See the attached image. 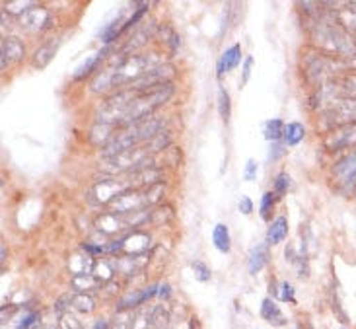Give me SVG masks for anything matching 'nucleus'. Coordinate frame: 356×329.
Returning <instances> with one entry per match:
<instances>
[{"label":"nucleus","mask_w":356,"mask_h":329,"mask_svg":"<svg viewBox=\"0 0 356 329\" xmlns=\"http://www.w3.org/2000/svg\"><path fill=\"white\" fill-rule=\"evenodd\" d=\"M172 145V136H170V131H164V133H160L158 136H154L150 143H146V150L150 152V154H162L165 152L168 148Z\"/></svg>","instance_id":"nucleus-28"},{"label":"nucleus","mask_w":356,"mask_h":329,"mask_svg":"<svg viewBox=\"0 0 356 329\" xmlns=\"http://www.w3.org/2000/svg\"><path fill=\"white\" fill-rule=\"evenodd\" d=\"M39 321H41V316H39L38 312H29V314H26V316L18 321L16 329H39L41 328Z\"/></svg>","instance_id":"nucleus-39"},{"label":"nucleus","mask_w":356,"mask_h":329,"mask_svg":"<svg viewBox=\"0 0 356 329\" xmlns=\"http://www.w3.org/2000/svg\"><path fill=\"white\" fill-rule=\"evenodd\" d=\"M289 234V220L286 216H279L269 224V230H267V246H277Z\"/></svg>","instance_id":"nucleus-19"},{"label":"nucleus","mask_w":356,"mask_h":329,"mask_svg":"<svg viewBox=\"0 0 356 329\" xmlns=\"http://www.w3.org/2000/svg\"><path fill=\"white\" fill-rule=\"evenodd\" d=\"M341 329H345V328H341Z\"/></svg>","instance_id":"nucleus-54"},{"label":"nucleus","mask_w":356,"mask_h":329,"mask_svg":"<svg viewBox=\"0 0 356 329\" xmlns=\"http://www.w3.org/2000/svg\"><path fill=\"white\" fill-rule=\"evenodd\" d=\"M131 189H133V185H131L129 175H117V177L107 175V179H102L92 185V189L88 191V201L96 207H104V204L109 207L117 197H121Z\"/></svg>","instance_id":"nucleus-5"},{"label":"nucleus","mask_w":356,"mask_h":329,"mask_svg":"<svg viewBox=\"0 0 356 329\" xmlns=\"http://www.w3.org/2000/svg\"><path fill=\"white\" fill-rule=\"evenodd\" d=\"M115 269L119 275H123L127 279L135 277L136 273H140L146 267L148 263V255H121V257H115Z\"/></svg>","instance_id":"nucleus-13"},{"label":"nucleus","mask_w":356,"mask_h":329,"mask_svg":"<svg viewBox=\"0 0 356 329\" xmlns=\"http://www.w3.org/2000/svg\"><path fill=\"white\" fill-rule=\"evenodd\" d=\"M306 136V129L302 123H289V125L284 127V136H282V141H284V145L286 146H296L298 143H302V138Z\"/></svg>","instance_id":"nucleus-27"},{"label":"nucleus","mask_w":356,"mask_h":329,"mask_svg":"<svg viewBox=\"0 0 356 329\" xmlns=\"http://www.w3.org/2000/svg\"><path fill=\"white\" fill-rule=\"evenodd\" d=\"M337 82L339 96L356 99V72L355 74H345L335 80Z\"/></svg>","instance_id":"nucleus-29"},{"label":"nucleus","mask_w":356,"mask_h":329,"mask_svg":"<svg viewBox=\"0 0 356 329\" xmlns=\"http://www.w3.org/2000/svg\"><path fill=\"white\" fill-rule=\"evenodd\" d=\"M39 329H55V328H49V326H43V328H39Z\"/></svg>","instance_id":"nucleus-53"},{"label":"nucleus","mask_w":356,"mask_h":329,"mask_svg":"<svg viewBox=\"0 0 356 329\" xmlns=\"http://www.w3.org/2000/svg\"><path fill=\"white\" fill-rule=\"evenodd\" d=\"M158 296H160V298H164V300H168V298L172 296V289H170V284L162 282V284H160V291H158Z\"/></svg>","instance_id":"nucleus-48"},{"label":"nucleus","mask_w":356,"mask_h":329,"mask_svg":"<svg viewBox=\"0 0 356 329\" xmlns=\"http://www.w3.org/2000/svg\"><path fill=\"white\" fill-rule=\"evenodd\" d=\"M335 18L345 28V31H348L350 35L356 38V10L348 8L347 2H345L343 10H335Z\"/></svg>","instance_id":"nucleus-25"},{"label":"nucleus","mask_w":356,"mask_h":329,"mask_svg":"<svg viewBox=\"0 0 356 329\" xmlns=\"http://www.w3.org/2000/svg\"><path fill=\"white\" fill-rule=\"evenodd\" d=\"M212 242H214V248L222 253L230 252L232 246V238H230V230L226 224H216L214 230H212Z\"/></svg>","instance_id":"nucleus-23"},{"label":"nucleus","mask_w":356,"mask_h":329,"mask_svg":"<svg viewBox=\"0 0 356 329\" xmlns=\"http://www.w3.org/2000/svg\"><path fill=\"white\" fill-rule=\"evenodd\" d=\"M289 189H290V175L286 174V172H282V174H279L277 177H275V191H273V193L277 195V199H280V197H284V195H286Z\"/></svg>","instance_id":"nucleus-38"},{"label":"nucleus","mask_w":356,"mask_h":329,"mask_svg":"<svg viewBox=\"0 0 356 329\" xmlns=\"http://www.w3.org/2000/svg\"><path fill=\"white\" fill-rule=\"evenodd\" d=\"M19 26L29 33H41V31H45L53 26V14H51V10L38 4L19 18Z\"/></svg>","instance_id":"nucleus-9"},{"label":"nucleus","mask_w":356,"mask_h":329,"mask_svg":"<svg viewBox=\"0 0 356 329\" xmlns=\"http://www.w3.org/2000/svg\"><path fill=\"white\" fill-rule=\"evenodd\" d=\"M273 150H275V152H273V156H270L269 160H275V158H279V156L282 154V148H280V145L273 146Z\"/></svg>","instance_id":"nucleus-50"},{"label":"nucleus","mask_w":356,"mask_h":329,"mask_svg":"<svg viewBox=\"0 0 356 329\" xmlns=\"http://www.w3.org/2000/svg\"><path fill=\"white\" fill-rule=\"evenodd\" d=\"M133 326V314L131 312H117L113 321L109 323V329H131Z\"/></svg>","instance_id":"nucleus-37"},{"label":"nucleus","mask_w":356,"mask_h":329,"mask_svg":"<svg viewBox=\"0 0 356 329\" xmlns=\"http://www.w3.org/2000/svg\"><path fill=\"white\" fill-rule=\"evenodd\" d=\"M156 31H158L156 19H148V22L143 19V22H140V24L131 31V35L127 38L125 43L117 49V51H119V53H123L125 57H133V55H136L140 49L146 47V43L154 38Z\"/></svg>","instance_id":"nucleus-8"},{"label":"nucleus","mask_w":356,"mask_h":329,"mask_svg":"<svg viewBox=\"0 0 356 329\" xmlns=\"http://www.w3.org/2000/svg\"><path fill=\"white\" fill-rule=\"evenodd\" d=\"M323 146L331 152L356 146V123L355 125L341 127V129H335V131H329L325 138H323Z\"/></svg>","instance_id":"nucleus-10"},{"label":"nucleus","mask_w":356,"mask_h":329,"mask_svg":"<svg viewBox=\"0 0 356 329\" xmlns=\"http://www.w3.org/2000/svg\"><path fill=\"white\" fill-rule=\"evenodd\" d=\"M170 220H174V207H170V204H158V207L152 209L150 224L160 226V224H168Z\"/></svg>","instance_id":"nucleus-30"},{"label":"nucleus","mask_w":356,"mask_h":329,"mask_svg":"<svg viewBox=\"0 0 356 329\" xmlns=\"http://www.w3.org/2000/svg\"><path fill=\"white\" fill-rule=\"evenodd\" d=\"M160 29H164L162 39H164V43L170 49V55L174 57L175 53H177V49H179V35H177V31L172 26H160Z\"/></svg>","instance_id":"nucleus-35"},{"label":"nucleus","mask_w":356,"mask_h":329,"mask_svg":"<svg viewBox=\"0 0 356 329\" xmlns=\"http://www.w3.org/2000/svg\"><path fill=\"white\" fill-rule=\"evenodd\" d=\"M321 121L327 125L329 131L356 123V99L350 97H337L321 109Z\"/></svg>","instance_id":"nucleus-6"},{"label":"nucleus","mask_w":356,"mask_h":329,"mask_svg":"<svg viewBox=\"0 0 356 329\" xmlns=\"http://www.w3.org/2000/svg\"><path fill=\"white\" fill-rule=\"evenodd\" d=\"M251 67H253V57L245 58V63H243V72H241V86L250 80L251 77Z\"/></svg>","instance_id":"nucleus-47"},{"label":"nucleus","mask_w":356,"mask_h":329,"mask_svg":"<svg viewBox=\"0 0 356 329\" xmlns=\"http://www.w3.org/2000/svg\"><path fill=\"white\" fill-rule=\"evenodd\" d=\"M115 273L117 269H115V262H113V259H97L96 265H94V271H92V275H94L102 284H107V282L113 281V275H115Z\"/></svg>","instance_id":"nucleus-22"},{"label":"nucleus","mask_w":356,"mask_h":329,"mask_svg":"<svg viewBox=\"0 0 356 329\" xmlns=\"http://www.w3.org/2000/svg\"><path fill=\"white\" fill-rule=\"evenodd\" d=\"M131 329H152V308H136Z\"/></svg>","instance_id":"nucleus-31"},{"label":"nucleus","mask_w":356,"mask_h":329,"mask_svg":"<svg viewBox=\"0 0 356 329\" xmlns=\"http://www.w3.org/2000/svg\"><path fill=\"white\" fill-rule=\"evenodd\" d=\"M275 201H277V195L273 193V191H267V193L261 197V218L263 220H269L270 213H273V209H275Z\"/></svg>","instance_id":"nucleus-36"},{"label":"nucleus","mask_w":356,"mask_h":329,"mask_svg":"<svg viewBox=\"0 0 356 329\" xmlns=\"http://www.w3.org/2000/svg\"><path fill=\"white\" fill-rule=\"evenodd\" d=\"M94 329H109V321H107L106 318H99V320H96V323H94Z\"/></svg>","instance_id":"nucleus-49"},{"label":"nucleus","mask_w":356,"mask_h":329,"mask_svg":"<svg viewBox=\"0 0 356 329\" xmlns=\"http://www.w3.org/2000/svg\"><path fill=\"white\" fill-rule=\"evenodd\" d=\"M284 121L282 119H270L265 123V138L270 143H277L284 136Z\"/></svg>","instance_id":"nucleus-33"},{"label":"nucleus","mask_w":356,"mask_h":329,"mask_svg":"<svg viewBox=\"0 0 356 329\" xmlns=\"http://www.w3.org/2000/svg\"><path fill=\"white\" fill-rule=\"evenodd\" d=\"M26 58V45L22 43V39L16 35H8L2 39L0 45V70L4 72L8 63H19Z\"/></svg>","instance_id":"nucleus-11"},{"label":"nucleus","mask_w":356,"mask_h":329,"mask_svg":"<svg viewBox=\"0 0 356 329\" xmlns=\"http://www.w3.org/2000/svg\"><path fill=\"white\" fill-rule=\"evenodd\" d=\"M33 6H38V2H29V0H8V2H4L2 4V8H4V12H8V14H14V16H24L28 10H31Z\"/></svg>","instance_id":"nucleus-34"},{"label":"nucleus","mask_w":356,"mask_h":329,"mask_svg":"<svg viewBox=\"0 0 356 329\" xmlns=\"http://www.w3.org/2000/svg\"><path fill=\"white\" fill-rule=\"evenodd\" d=\"M333 175H335L339 184L345 185V187L356 185V150H353L341 162H337L335 170H333Z\"/></svg>","instance_id":"nucleus-14"},{"label":"nucleus","mask_w":356,"mask_h":329,"mask_svg":"<svg viewBox=\"0 0 356 329\" xmlns=\"http://www.w3.org/2000/svg\"><path fill=\"white\" fill-rule=\"evenodd\" d=\"M164 61L158 53H136L129 57L119 68H115L113 74V94L119 90H127L133 82H136L140 77H145L148 70H152Z\"/></svg>","instance_id":"nucleus-4"},{"label":"nucleus","mask_w":356,"mask_h":329,"mask_svg":"<svg viewBox=\"0 0 356 329\" xmlns=\"http://www.w3.org/2000/svg\"><path fill=\"white\" fill-rule=\"evenodd\" d=\"M70 306H72V294H63L55 302V312H57L58 316H63V314L70 312Z\"/></svg>","instance_id":"nucleus-44"},{"label":"nucleus","mask_w":356,"mask_h":329,"mask_svg":"<svg viewBox=\"0 0 356 329\" xmlns=\"http://www.w3.org/2000/svg\"><path fill=\"white\" fill-rule=\"evenodd\" d=\"M309 38L314 41V45L321 51L333 57L345 58L348 65L356 68V41L353 35L345 31L335 18V14L329 12H319L314 18V24L309 26Z\"/></svg>","instance_id":"nucleus-1"},{"label":"nucleus","mask_w":356,"mask_h":329,"mask_svg":"<svg viewBox=\"0 0 356 329\" xmlns=\"http://www.w3.org/2000/svg\"><path fill=\"white\" fill-rule=\"evenodd\" d=\"M111 51H113V47H111V45H106V47L102 49L99 53H96L94 57L86 58V63L80 68H76V72H74V77L72 78H74V80H82L84 77H90V74L97 72V68L102 67V63H106L107 58H109L107 55H113Z\"/></svg>","instance_id":"nucleus-17"},{"label":"nucleus","mask_w":356,"mask_h":329,"mask_svg":"<svg viewBox=\"0 0 356 329\" xmlns=\"http://www.w3.org/2000/svg\"><path fill=\"white\" fill-rule=\"evenodd\" d=\"M58 318H60V321H58V329H84L82 321L78 320V318H74L70 312L58 316Z\"/></svg>","instance_id":"nucleus-41"},{"label":"nucleus","mask_w":356,"mask_h":329,"mask_svg":"<svg viewBox=\"0 0 356 329\" xmlns=\"http://www.w3.org/2000/svg\"><path fill=\"white\" fill-rule=\"evenodd\" d=\"M0 257H2V259H0V262H2V263L6 262V248H4V243H2V246H0Z\"/></svg>","instance_id":"nucleus-51"},{"label":"nucleus","mask_w":356,"mask_h":329,"mask_svg":"<svg viewBox=\"0 0 356 329\" xmlns=\"http://www.w3.org/2000/svg\"><path fill=\"white\" fill-rule=\"evenodd\" d=\"M96 226H97V230H99L102 234H106V236H117V234L129 230L125 218H123L121 214H115V213L99 214L96 220Z\"/></svg>","instance_id":"nucleus-15"},{"label":"nucleus","mask_w":356,"mask_h":329,"mask_svg":"<svg viewBox=\"0 0 356 329\" xmlns=\"http://www.w3.org/2000/svg\"><path fill=\"white\" fill-rule=\"evenodd\" d=\"M241 61V47L240 45H232L230 49H226L224 53H222L220 61H218V67H216V72H218V77H224V74H228L230 70L240 65Z\"/></svg>","instance_id":"nucleus-18"},{"label":"nucleus","mask_w":356,"mask_h":329,"mask_svg":"<svg viewBox=\"0 0 356 329\" xmlns=\"http://www.w3.org/2000/svg\"><path fill=\"white\" fill-rule=\"evenodd\" d=\"M170 323V308L164 302L152 306V329H165Z\"/></svg>","instance_id":"nucleus-32"},{"label":"nucleus","mask_w":356,"mask_h":329,"mask_svg":"<svg viewBox=\"0 0 356 329\" xmlns=\"http://www.w3.org/2000/svg\"><path fill=\"white\" fill-rule=\"evenodd\" d=\"M191 267H193V273H195V277H197V281H201V282L211 281V269H209L204 263L193 262Z\"/></svg>","instance_id":"nucleus-43"},{"label":"nucleus","mask_w":356,"mask_h":329,"mask_svg":"<svg viewBox=\"0 0 356 329\" xmlns=\"http://www.w3.org/2000/svg\"><path fill=\"white\" fill-rule=\"evenodd\" d=\"M255 177H257V164H255V160H248L245 172H243V179L245 182H253Z\"/></svg>","instance_id":"nucleus-45"},{"label":"nucleus","mask_w":356,"mask_h":329,"mask_svg":"<svg viewBox=\"0 0 356 329\" xmlns=\"http://www.w3.org/2000/svg\"><path fill=\"white\" fill-rule=\"evenodd\" d=\"M353 67L345 58L333 57L321 51H312L304 57V77L312 86H323L325 82L337 80V78L348 74Z\"/></svg>","instance_id":"nucleus-2"},{"label":"nucleus","mask_w":356,"mask_h":329,"mask_svg":"<svg viewBox=\"0 0 356 329\" xmlns=\"http://www.w3.org/2000/svg\"><path fill=\"white\" fill-rule=\"evenodd\" d=\"M261 316L269 321V323H273V326H284V323H286V320H284V316H282L280 308L275 304V302L270 300V298H265V300H263V306H261Z\"/></svg>","instance_id":"nucleus-24"},{"label":"nucleus","mask_w":356,"mask_h":329,"mask_svg":"<svg viewBox=\"0 0 356 329\" xmlns=\"http://www.w3.org/2000/svg\"><path fill=\"white\" fill-rule=\"evenodd\" d=\"M70 310L78 312V314H92L96 310V300L90 294H82V292H72V306Z\"/></svg>","instance_id":"nucleus-26"},{"label":"nucleus","mask_w":356,"mask_h":329,"mask_svg":"<svg viewBox=\"0 0 356 329\" xmlns=\"http://www.w3.org/2000/svg\"><path fill=\"white\" fill-rule=\"evenodd\" d=\"M104 284L97 281L94 275H72L70 279V289L74 292H82V294H90V291L102 289Z\"/></svg>","instance_id":"nucleus-20"},{"label":"nucleus","mask_w":356,"mask_h":329,"mask_svg":"<svg viewBox=\"0 0 356 329\" xmlns=\"http://www.w3.org/2000/svg\"><path fill=\"white\" fill-rule=\"evenodd\" d=\"M175 72H177V70H175V67L172 63H162V65H158V67L152 68V70H148L145 77L138 78V80L133 82L127 90L136 92V94H145L148 90H154V88L170 84Z\"/></svg>","instance_id":"nucleus-7"},{"label":"nucleus","mask_w":356,"mask_h":329,"mask_svg":"<svg viewBox=\"0 0 356 329\" xmlns=\"http://www.w3.org/2000/svg\"><path fill=\"white\" fill-rule=\"evenodd\" d=\"M218 109H220L222 119L228 121L230 119V96L224 88H220V92H218Z\"/></svg>","instance_id":"nucleus-40"},{"label":"nucleus","mask_w":356,"mask_h":329,"mask_svg":"<svg viewBox=\"0 0 356 329\" xmlns=\"http://www.w3.org/2000/svg\"><path fill=\"white\" fill-rule=\"evenodd\" d=\"M175 86L174 82L170 84H164V86L154 88V90H148L145 94H136V97L131 102V106L127 107V113L121 121L119 129H125V127H131L143 121V119H148V117L154 115L156 109L164 106L165 102L170 97L174 96Z\"/></svg>","instance_id":"nucleus-3"},{"label":"nucleus","mask_w":356,"mask_h":329,"mask_svg":"<svg viewBox=\"0 0 356 329\" xmlns=\"http://www.w3.org/2000/svg\"><path fill=\"white\" fill-rule=\"evenodd\" d=\"M238 209H240V213L243 214H251L253 213V203H251L250 197H240V203H238Z\"/></svg>","instance_id":"nucleus-46"},{"label":"nucleus","mask_w":356,"mask_h":329,"mask_svg":"<svg viewBox=\"0 0 356 329\" xmlns=\"http://www.w3.org/2000/svg\"><path fill=\"white\" fill-rule=\"evenodd\" d=\"M158 291H160V284H150V287L140 289V291L127 292L125 296L119 300V304H117V312H131L140 308L146 300H150L152 296H156Z\"/></svg>","instance_id":"nucleus-12"},{"label":"nucleus","mask_w":356,"mask_h":329,"mask_svg":"<svg viewBox=\"0 0 356 329\" xmlns=\"http://www.w3.org/2000/svg\"><path fill=\"white\" fill-rule=\"evenodd\" d=\"M269 262V250H267V243H261L257 248H253L250 253V262H248V269L251 275H257V273L267 265Z\"/></svg>","instance_id":"nucleus-21"},{"label":"nucleus","mask_w":356,"mask_h":329,"mask_svg":"<svg viewBox=\"0 0 356 329\" xmlns=\"http://www.w3.org/2000/svg\"><path fill=\"white\" fill-rule=\"evenodd\" d=\"M277 298H280L282 302H290V304H296V298H294V289L290 282H280L279 291H277Z\"/></svg>","instance_id":"nucleus-42"},{"label":"nucleus","mask_w":356,"mask_h":329,"mask_svg":"<svg viewBox=\"0 0 356 329\" xmlns=\"http://www.w3.org/2000/svg\"><path fill=\"white\" fill-rule=\"evenodd\" d=\"M58 47H60V38L45 41L41 47L35 49V53H33V57H31V67L38 68V70L47 68L49 63H51V61L55 58V55H57Z\"/></svg>","instance_id":"nucleus-16"},{"label":"nucleus","mask_w":356,"mask_h":329,"mask_svg":"<svg viewBox=\"0 0 356 329\" xmlns=\"http://www.w3.org/2000/svg\"><path fill=\"white\" fill-rule=\"evenodd\" d=\"M191 329H199V326H197V320H191Z\"/></svg>","instance_id":"nucleus-52"}]
</instances>
